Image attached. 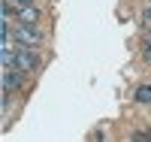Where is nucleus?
<instances>
[{
  "label": "nucleus",
  "mask_w": 151,
  "mask_h": 142,
  "mask_svg": "<svg viewBox=\"0 0 151 142\" xmlns=\"http://www.w3.org/2000/svg\"><path fill=\"white\" fill-rule=\"evenodd\" d=\"M12 67H18L24 73H33L36 67H40V58H36L33 45H18L15 48V58H12Z\"/></svg>",
  "instance_id": "f257e3e1"
},
{
  "label": "nucleus",
  "mask_w": 151,
  "mask_h": 142,
  "mask_svg": "<svg viewBox=\"0 0 151 142\" xmlns=\"http://www.w3.org/2000/svg\"><path fill=\"white\" fill-rule=\"evenodd\" d=\"M12 40L18 45H40L42 33L36 30V24H18V27H12Z\"/></svg>",
  "instance_id": "f03ea898"
},
{
  "label": "nucleus",
  "mask_w": 151,
  "mask_h": 142,
  "mask_svg": "<svg viewBox=\"0 0 151 142\" xmlns=\"http://www.w3.org/2000/svg\"><path fill=\"white\" fill-rule=\"evenodd\" d=\"M24 70H18V67H6V73H3V91H21L24 88Z\"/></svg>",
  "instance_id": "7ed1b4c3"
},
{
  "label": "nucleus",
  "mask_w": 151,
  "mask_h": 142,
  "mask_svg": "<svg viewBox=\"0 0 151 142\" xmlns=\"http://www.w3.org/2000/svg\"><path fill=\"white\" fill-rule=\"evenodd\" d=\"M15 18H18V24H36V21H40V9H36L33 3L15 6Z\"/></svg>",
  "instance_id": "20e7f679"
},
{
  "label": "nucleus",
  "mask_w": 151,
  "mask_h": 142,
  "mask_svg": "<svg viewBox=\"0 0 151 142\" xmlns=\"http://www.w3.org/2000/svg\"><path fill=\"white\" fill-rule=\"evenodd\" d=\"M136 100H139V103H151V85L136 88Z\"/></svg>",
  "instance_id": "39448f33"
},
{
  "label": "nucleus",
  "mask_w": 151,
  "mask_h": 142,
  "mask_svg": "<svg viewBox=\"0 0 151 142\" xmlns=\"http://www.w3.org/2000/svg\"><path fill=\"white\" fill-rule=\"evenodd\" d=\"M133 139H136V142H148V139H151V133H148V130H136V133H133Z\"/></svg>",
  "instance_id": "423d86ee"
},
{
  "label": "nucleus",
  "mask_w": 151,
  "mask_h": 142,
  "mask_svg": "<svg viewBox=\"0 0 151 142\" xmlns=\"http://www.w3.org/2000/svg\"><path fill=\"white\" fill-rule=\"evenodd\" d=\"M15 6H24V3H33V0H12Z\"/></svg>",
  "instance_id": "0eeeda50"
},
{
  "label": "nucleus",
  "mask_w": 151,
  "mask_h": 142,
  "mask_svg": "<svg viewBox=\"0 0 151 142\" xmlns=\"http://www.w3.org/2000/svg\"><path fill=\"white\" fill-rule=\"evenodd\" d=\"M145 61H148V63H151V45H148V48H145Z\"/></svg>",
  "instance_id": "6e6552de"
}]
</instances>
